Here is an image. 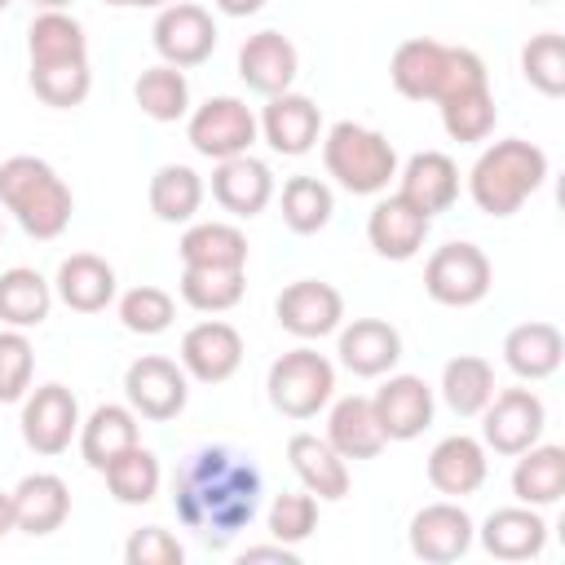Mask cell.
I'll return each mask as SVG.
<instances>
[{
	"mask_svg": "<svg viewBox=\"0 0 565 565\" xmlns=\"http://www.w3.org/2000/svg\"><path fill=\"white\" fill-rule=\"evenodd\" d=\"M265 477L234 446H199L181 459L172 477V508L185 530H194L207 547H230L260 512Z\"/></svg>",
	"mask_w": 565,
	"mask_h": 565,
	"instance_id": "6da1fadb",
	"label": "cell"
},
{
	"mask_svg": "<svg viewBox=\"0 0 565 565\" xmlns=\"http://www.w3.org/2000/svg\"><path fill=\"white\" fill-rule=\"evenodd\" d=\"M543 181H547V154L525 137H503L477 154V163L468 172V194H472L477 212L503 221V216L521 212L525 199L539 194Z\"/></svg>",
	"mask_w": 565,
	"mask_h": 565,
	"instance_id": "7a4b0ae2",
	"label": "cell"
},
{
	"mask_svg": "<svg viewBox=\"0 0 565 565\" xmlns=\"http://www.w3.org/2000/svg\"><path fill=\"white\" fill-rule=\"evenodd\" d=\"M0 203L40 243L66 234L71 212H75L71 185L57 177L53 163H44L35 154H9L0 163Z\"/></svg>",
	"mask_w": 565,
	"mask_h": 565,
	"instance_id": "3957f363",
	"label": "cell"
},
{
	"mask_svg": "<svg viewBox=\"0 0 565 565\" xmlns=\"http://www.w3.org/2000/svg\"><path fill=\"white\" fill-rule=\"evenodd\" d=\"M388 79L406 102H441L446 93H455L463 84H481L490 75H486L481 53L459 49V44H441L433 35H411L393 49Z\"/></svg>",
	"mask_w": 565,
	"mask_h": 565,
	"instance_id": "277c9868",
	"label": "cell"
},
{
	"mask_svg": "<svg viewBox=\"0 0 565 565\" xmlns=\"http://www.w3.org/2000/svg\"><path fill=\"white\" fill-rule=\"evenodd\" d=\"M322 163L327 177L349 194H384L397 177V150L380 128L340 119L322 137Z\"/></svg>",
	"mask_w": 565,
	"mask_h": 565,
	"instance_id": "5b68a950",
	"label": "cell"
},
{
	"mask_svg": "<svg viewBox=\"0 0 565 565\" xmlns=\"http://www.w3.org/2000/svg\"><path fill=\"white\" fill-rule=\"evenodd\" d=\"M265 393H269V406L287 419H313L331 393H335V366L327 353L300 344V349H287L282 358H274L269 375H265Z\"/></svg>",
	"mask_w": 565,
	"mask_h": 565,
	"instance_id": "8992f818",
	"label": "cell"
},
{
	"mask_svg": "<svg viewBox=\"0 0 565 565\" xmlns=\"http://www.w3.org/2000/svg\"><path fill=\"white\" fill-rule=\"evenodd\" d=\"M494 269L477 243H441L424 265V291L446 309H472L490 296Z\"/></svg>",
	"mask_w": 565,
	"mask_h": 565,
	"instance_id": "52a82bcc",
	"label": "cell"
},
{
	"mask_svg": "<svg viewBox=\"0 0 565 565\" xmlns=\"http://www.w3.org/2000/svg\"><path fill=\"white\" fill-rule=\"evenodd\" d=\"M185 137H190V146H194L203 159L216 163V159L247 154L252 141L260 137V124H256V115H252V106H247L243 97L221 93V97H207L203 106L190 110Z\"/></svg>",
	"mask_w": 565,
	"mask_h": 565,
	"instance_id": "ba28073f",
	"label": "cell"
},
{
	"mask_svg": "<svg viewBox=\"0 0 565 565\" xmlns=\"http://www.w3.org/2000/svg\"><path fill=\"white\" fill-rule=\"evenodd\" d=\"M124 397L137 411V419L168 424L190 402V375L181 371V362L159 358V353H146V358L128 362V371H124Z\"/></svg>",
	"mask_w": 565,
	"mask_h": 565,
	"instance_id": "9c48e42d",
	"label": "cell"
},
{
	"mask_svg": "<svg viewBox=\"0 0 565 565\" xmlns=\"http://www.w3.org/2000/svg\"><path fill=\"white\" fill-rule=\"evenodd\" d=\"M547 428V406L534 388H503L481 411V446L494 455H521Z\"/></svg>",
	"mask_w": 565,
	"mask_h": 565,
	"instance_id": "30bf717a",
	"label": "cell"
},
{
	"mask_svg": "<svg viewBox=\"0 0 565 565\" xmlns=\"http://www.w3.org/2000/svg\"><path fill=\"white\" fill-rule=\"evenodd\" d=\"M18 428H22L26 450H35V455H62L79 437V402H75V393L66 384H57V380L31 388L22 397Z\"/></svg>",
	"mask_w": 565,
	"mask_h": 565,
	"instance_id": "8fae6325",
	"label": "cell"
},
{
	"mask_svg": "<svg viewBox=\"0 0 565 565\" xmlns=\"http://www.w3.org/2000/svg\"><path fill=\"white\" fill-rule=\"evenodd\" d=\"M150 40H154V53L168 66H181L185 71V66H199V62L212 57V49H216V22H212V13L203 4L172 0V4L159 9Z\"/></svg>",
	"mask_w": 565,
	"mask_h": 565,
	"instance_id": "7c38bea8",
	"label": "cell"
},
{
	"mask_svg": "<svg viewBox=\"0 0 565 565\" xmlns=\"http://www.w3.org/2000/svg\"><path fill=\"white\" fill-rule=\"evenodd\" d=\"M274 318L296 340H322V335L340 331V322H344V296L331 282H322V278H296V282H287L278 291Z\"/></svg>",
	"mask_w": 565,
	"mask_h": 565,
	"instance_id": "4fadbf2b",
	"label": "cell"
},
{
	"mask_svg": "<svg viewBox=\"0 0 565 565\" xmlns=\"http://www.w3.org/2000/svg\"><path fill=\"white\" fill-rule=\"evenodd\" d=\"M477 539V525L472 516L459 508V499H441V503H428L411 516V530H406V543L419 561L428 565H450L459 561Z\"/></svg>",
	"mask_w": 565,
	"mask_h": 565,
	"instance_id": "5bb4252c",
	"label": "cell"
},
{
	"mask_svg": "<svg viewBox=\"0 0 565 565\" xmlns=\"http://www.w3.org/2000/svg\"><path fill=\"white\" fill-rule=\"evenodd\" d=\"M243 366V335L225 318H203L181 335V371L199 384H225Z\"/></svg>",
	"mask_w": 565,
	"mask_h": 565,
	"instance_id": "9a60e30c",
	"label": "cell"
},
{
	"mask_svg": "<svg viewBox=\"0 0 565 565\" xmlns=\"http://www.w3.org/2000/svg\"><path fill=\"white\" fill-rule=\"evenodd\" d=\"M260 137L269 141V150L274 154H287V159H300V154H309L313 146H318V137H322V110H318V102L313 97H305V93H274L269 102H265V110H260Z\"/></svg>",
	"mask_w": 565,
	"mask_h": 565,
	"instance_id": "2e32d148",
	"label": "cell"
},
{
	"mask_svg": "<svg viewBox=\"0 0 565 565\" xmlns=\"http://www.w3.org/2000/svg\"><path fill=\"white\" fill-rule=\"evenodd\" d=\"M212 199L238 216V221H252L269 207L274 199V172L265 159H256L252 150L247 154H234V159H216L212 168Z\"/></svg>",
	"mask_w": 565,
	"mask_h": 565,
	"instance_id": "e0dca14e",
	"label": "cell"
},
{
	"mask_svg": "<svg viewBox=\"0 0 565 565\" xmlns=\"http://www.w3.org/2000/svg\"><path fill=\"white\" fill-rule=\"evenodd\" d=\"M335 353L344 371L362 380H380L402 362V331L384 318H353L349 327H340Z\"/></svg>",
	"mask_w": 565,
	"mask_h": 565,
	"instance_id": "ac0fdd59",
	"label": "cell"
},
{
	"mask_svg": "<svg viewBox=\"0 0 565 565\" xmlns=\"http://www.w3.org/2000/svg\"><path fill=\"white\" fill-rule=\"evenodd\" d=\"M296 71H300V53L282 31H256L238 49V79L260 97L287 93L296 84Z\"/></svg>",
	"mask_w": 565,
	"mask_h": 565,
	"instance_id": "d6986e66",
	"label": "cell"
},
{
	"mask_svg": "<svg viewBox=\"0 0 565 565\" xmlns=\"http://www.w3.org/2000/svg\"><path fill=\"white\" fill-rule=\"evenodd\" d=\"M371 406H375V419H380L388 441H411L433 424V388L419 375H393L388 371V380L375 388Z\"/></svg>",
	"mask_w": 565,
	"mask_h": 565,
	"instance_id": "ffe728a7",
	"label": "cell"
},
{
	"mask_svg": "<svg viewBox=\"0 0 565 565\" xmlns=\"http://www.w3.org/2000/svg\"><path fill=\"white\" fill-rule=\"evenodd\" d=\"M287 463L300 477V486L318 503H340L349 494V459L318 433H291L287 437Z\"/></svg>",
	"mask_w": 565,
	"mask_h": 565,
	"instance_id": "44dd1931",
	"label": "cell"
},
{
	"mask_svg": "<svg viewBox=\"0 0 565 565\" xmlns=\"http://www.w3.org/2000/svg\"><path fill=\"white\" fill-rule=\"evenodd\" d=\"M490 477V459H486V446L468 433H450L441 437L433 450H428V481L437 494L446 499H468L486 486Z\"/></svg>",
	"mask_w": 565,
	"mask_h": 565,
	"instance_id": "7402d4cb",
	"label": "cell"
},
{
	"mask_svg": "<svg viewBox=\"0 0 565 565\" xmlns=\"http://www.w3.org/2000/svg\"><path fill=\"white\" fill-rule=\"evenodd\" d=\"M397 194L424 216H437L459 199V163L446 150H419L397 168Z\"/></svg>",
	"mask_w": 565,
	"mask_h": 565,
	"instance_id": "603a6c76",
	"label": "cell"
},
{
	"mask_svg": "<svg viewBox=\"0 0 565 565\" xmlns=\"http://www.w3.org/2000/svg\"><path fill=\"white\" fill-rule=\"evenodd\" d=\"M428 225H433V216L411 207L402 194H384L366 216V243L384 260H411V256H419Z\"/></svg>",
	"mask_w": 565,
	"mask_h": 565,
	"instance_id": "cb8c5ba5",
	"label": "cell"
},
{
	"mask_svg": "<svg viewBox=\"0 0 565 565\" xmlns=\"http://www.w3.org/2000/svg\"><path fill=\"white\" fill-rule=\"evenodd\" d=\"M481 547L494 556V561H534L543 556L547 547V521L539 508L530 503H516V508H494L486 521H481Z\"/></svg>",
	"mask_w": 565,
	"mask_h": 565,
	"instance_id": "d4e9b609",
	"label": "cell"
},
{
	"mask_svg": "<svg viewBox=\"0 0 565 565\" xmlns=\"http://www.w3.org/2000/svg\"><path fill=\"white\" fill-rule=\"evenodd\" d=\"M9 499H13V530L35 534V539L62 530L66 516H71V486L57 472H31V477H22L9 490Z\"/></svg>",
	"mask_w": 565,
	"mask_h": 565,
	"instance_id": "484cf974",
	"label": "cell"
},
{
	"mask_svg": "<svg viewBox=\"0 0 565 565\" xmlns=\"http://www.w3.org/2000/svg\"><path fill=\"white\" fill-rule=\"evenodd\" d=\"M119 282H115V269L110 260H102L97 252H71L62 265H57V278H53V296L75 309V313H102L110 300H115Z\"/></svg>",
	"mask_w": 565,
	"mask_h": 565,
	"instance_id": "4316f807",
	"label": "cell"
},
{
	"mask_svg": "<svg viewBox=\"0 0 565 565\" xmlns=\"http://www.w3.org/2000/svg\"><path fill=\"white\" fill-rule=\"evenodd\" d=\"M561 358H565V335L552 322H516L503 335V362L525 384L556 375L561 371Z\"/></svg>",
	"mask_w": 565,
	"mask_h": 565,
	"instance_id": "83f0119b",
	"label": "cell"
},
{
	"mask_svg": "<svg viewBox=\"0 0 565 565\" xmlns=\"http://www.w3.org/2000/svg\"><path fill=\"white\" fill-rule=\"evenodd\" d=\"M137 441H141V428H137V411L132 406L102 402L88 419H79V455H84V463L93 472H102L110 459H119Z\"/></svg>",
	"mask_w": 565,
	"mask_h": 565,
	"instance_id": "f1b7e54d",
	"label": "cell"
},
{
	"mask_svg": "<svg viewBox=\"0 0 565 565\" xmlns=\"http://www.w3.org/2000/svg\"><path fill=\"white\" fill-rule=\"evenodd\" d=\"M327 441H331L344 459H375V455L388 446V437H384V428H380V419H375L371 397H362V393L340 397V402L331 406V415H327Z\"/></svg>",
	"mask_w": 565,
	"mask_h": 565,
	"instance_id": "f546056e",
	"label": "cell"
},
{
	"mask_svg": "<svg viewBox=\"0 0 565 565\" xmlns=\"http://www.w3.org/2000/svg\"><path fill=\"white\" fill-rule=\"evenodd\" d=\"M512 494L530 508H552L565 494V450L552 441H534L521 455H512Z\"/></svg>",
	"mask_w": 565,
	"mask_h": 565,
	"instance_id": "4dcf8cb0",
	"label": "cell"
},
{
	"mask_svg": "<svg viewBox=\"0 0 565 565\" xmlns=\"http://www.w3.org/2000/svg\"><path fill=\"white\" fill-rule=\"evenodd\" d=\"M26 57H31V66L88 62V35L66 9H44L26 26Z\"/></svg>",
	"mask_w": 565,
	"mask_h": 565,
	"instance_id": "1f68e13d",
	"label": "cell"
},
{
	"mask_svg": "<svg viewBox=\"0 0 565 565\" xmlns=\"http://www.w3.org/2000/svg\"><path fill=\"white\" fill-rule=\"evenodd\" d=\"M437 110H441V128H446V137H450V141H463V146L486 141V137L494 132V119H499L490 79H481V84H463V88L446 93V97L437 102Z\"/></svg>",
	"mask_w": 565,
	"mask_h": 565,
	"instance_id": "d6a6232c",
	"label": "cell"
},
{
	"mask_svg": "<svg viewBox=\"0 0 565 565\" xmlns=\"http://www.w3.org/2000/svg\"><path fill=\"white\" fill-rule=\"evenodd\" d=\"M203 194H207V185H203V177L194 168L163 163V168H154L146 199H150V212L163 225H190L199 216V207H203Z\"/></svg>",
	"mask_w": 565,
	"mask_h": 565,
	"instance_id": "836d02e7",
	"label": "cell"
},
{
	"mask_svg": "<svg viewBox=\"0 0 565 565\" xmlns=\"http://www.w3.org/2000/svg\"><path fill=\"white\" fill-rule=\"evenodd\" d=\"M181 265H216V269H247V234L230 221H194L181 243Z\"/></svg>",
	"mask_w": 565,
	"mask_h": 565,
	"instance_id": "e575fe53",
	"label": "cell"
},
{
	"mask_svg": "<svg viewBox=\"0 0 565 565\" xmlns=\"http://www.w3.org/2000/svg\"><path fill=\"white\" fill-rule=\"evenodd\" d=\"M53 309V282L40 274V269H26V265H13L0 274V322L4 327H40Z\"/></svg>",
	"mask_w": 565,
	"mask_h": 565,
	"instance_id": "d590c367",
	"label": "cell"
},
{
	"mask_svg": "<svg viewBox=\"0 0 565 565\" xmlns=\"http://www.w3.org/2000/svg\"><path fill=\"white\" fill-rule=\"evenodd\" d=\"M490 397H494V366L481 353H459L441 366V402L455 415L472 419L486 411Z\"/></svg>",
	"mask_w": 565,
	"mask_h": 565,
	"instance_id": "8d00e7d4",
	"label": "cell"
},
{
	"mask_svg": "<svg viewBox=\"0 0 565 565\" xmlns=\"http://www.w3.org/2000/svg\"><path fill=\"white\" fill-rule=\"evenodd\" d=\"M132 97L141 106V115H150L154 124H177L190 115V79L181 66H146L132 84Z\"/></svg>",
	"mask_w": 565,
	"mask_h": 565,
	"instance_id": "74e56055",
	"label": "cell"
},
{
	"mask_svg": "<svg viewBox=\"0 0 565 565\" xmlns=\"http://www.w3.org/2000/svg\"><path fill=\"white\" fill-rule=\"evenodd\" d=\"M102 477H106V490H110L115 503H124V508H141V503H150V499L159 494L163 468H159V455L146 450V446L137 441L132 450H124L119 459H110V463L102 468Z\"/></svg>",
	"mask_w": 565,
	"mask_h": 565,
	"instance_id": "f35d334b",
	"label": "cell"
},
{
	"mask_svg": "<svg viewBox=\"0 0 565 565\" xmlns=\"http://www.w3.org/2000/svg\"><path fill=\"white\" fill-rule=\"evenodd\" d=\"M177 291L199 313H225V309H234L243 300L247 274L243 269H216V265H181Z\"/></svg>",
	"mask_w": 565,
	"mask_h": 565,
	"instance_id": "ab89813d",
	"label": "cell"
},
{
	"mask_svg": "<svg viewBox=\"0 0 565 565\" xmlns=\"http://www.w3.org/2000/svg\"><path fill=\"white\" fill-rule=\"evenodd\" d=\"M278 203H282V221H287L291 234H318V230H327V221L335 212L331 185L322 177H309V172L287 177Z\"/></svg>",
	"mask_w": 565,
	"mask_h": 565,
	"instance_id": "60d3db41",
	"label": "cell"
},
{
	"mask_svg": "<svg viewBox=\"0 0 565 565\" xmlns=\"http://www.w3.org/2000/svg\"><path fill=\"white\" fill-rule=\"evenodd\" d=\"M521 75L543 97H561L565 93V35H556V31L530 35L521 49Z\"/></svg>",
	"mask_w": 565,
	"mask_h": 565,
	"instance_id": "b9f144b4",
	"label": "cell"
},
{
	"mask_svg": "<svg viewBox=\"0 0 565 565\" xmlns=\"http://www.w3.org/2000/svg\"><path fill=\"white\" fill-rule=\"evenodd\" d=\"M93 88V71L88 62H53V66H31V93L53 106V110H71V106H84Z\"/></svg>",
	"mask_w": 565,
	"mask_h": 565,
	"instance_id": "7bdbcfd3",
	"label": "cell"
},
{
	"mask_svg": "<svg viewBox=\"0 0 565 565\" xmlns=\"http://www.w3.org/2000/svg\"><path fill=\"white\" fill-rule=\"evenodd\" d=\"M172 318H177V300L154 282H141L119 296V322L132 335H163L172 327Z\"/></svg>",
	"mask_w": 565,
	"mask_h": 565,
	"instance_id": "ee69618b",
	"label": "cell"
},
{
	"mask_svg": "<svg viewBox=\"0 0 565 565\" xmlns=\"http://www.w3.org/2000/svg\"><path fill=\"white\" fill-rule=\"evenodd\" d=\"M265 521H269V534L278 543H291L296 547V543H305L318 530V499L309 490H287V494H278L269 503Z\"/></svg>",
	"mask_w": 565,
	"mask_h": 565,
	"instance_id": "f6af8a7d",
	"label": "cell"
},
{
	"mask_svg": "<svg viewBox=\"0 0 565 565\" xmlns=\"http://www.w3.org/2000/svg\"><path fill=\"white\" fill-rule=\"evenodd\" d=\"M31 375H35V349L26 331L18 327L0 331V402H22L31 393Z\"/></svg>",
	"mask_w": 565,
	"mask_h": 565,
	"instance_id": "bcb514c9",
	"label": "cell"
},
{
	"mask_svg": "<svg viewBox=\"0 0 565 565\" xmlns=\"http://www.w3.org/2000/svg\"><path fill=\"white\" fill-rule=\"evenodd\" d=\"M124 561H128V565H181V561H185V547H181V539H177L172 530H163V525H141V530L128 534Z\"/></svg>",
	"mask_w": 565,
	"mask_h": 565,
	"instance_id": "7dc6e473",
	"label": "cell"
},
{
	"mask_svg": "<svg viewBox=\"0 0 565 565\" xmlns=\"http://www.w3.org/2000/svg\"><path fill=\"white\" fill-rule=\"evenodd\" d=\"M243 565H252V561H278V565H300V556H296V547L291 543H256V547H247L243 556H238Z\"/></svg>",
	"mask_w": 565,
	"mask_h": 565,
	"instance_id": "c3c4849f",
	"label": "cell"
},
{
	"mask_svg": "<svg viewBox=\"0 0 565 565\" xmlns=\"http://www.w3.org/2000/svg\"><path fill=\"white\" fill-rule=\"evenodd\" d=\"M225 18H252V13H260L265 9V0H212Z\"/></svg>",
	"mask_w": 565,
	"mask_h": 565,
	"instance_id": "681fc988",
	"label": "cell"
},
{
	"mask_svg": "<svg viewBox=\"0 0 565 565\" xmlns=\"http://www.w3.org/2000/svg\"><path fill=\"white\" fill-rule=\"evenodd\" d=\"M13 530V499H9V490H0V539Z\"/></svg>",
	"mask_w": 565,
	"mask_h": 565,
	"instance_id": "f907efd6",
	"label": "cell"
},
{
	"mask_svg": "<svg viewBox=\"0 0 565 565\" xmlns=\"http://www.w3.org/2000/svg\"><path fill=\"white\" fill-rule=\"evenodd\" d=\"M31 4H40V9H66L71 0H31Z\"/></svg>",
	"mask_w": 565,
	"mask_h": 565,
	"instance_id": "816d5d0a",
	"label": "cell"
},
{
	"mask_svg": "<svg viewBox=\"0 0 565 565\" xmlns=\"http://www.w3.org/2000/svg\"><path fill=\"white\" fill-rule=\"evenodd\" d=\"M132 4H141V9H163V4H172V0H132Z\"/></svg>",
	"mask_w": 565,
	"mask_h": 565,
	"instance_id": "f5cc1de1",
	"label": "cell"
},
{
	"mask_svg": "<svg viewBox=\"0 0 565 565\" xmlns=\"http://www.w3.org/2000/svg\"><path fill=\"white\" fill-rule=\"evenodd\" d=\"M102 4H110V9H128L132 0H102Z\"/></svg>",
	"mask_w": 565,
	"mask_h": 565,
	"instance_id": "db71d44e",
	"label": "cell"
},
{
	"mask_svg": "<svg viewBox=\"0 0 565 565\" xmlns=\"http://www.w3.org/2000/svg\"><path fill=\"white\" fill-rule=\"evenodd\" d=\"M530 4H547V0H530Z\"/></svg>",
	"mask_w": 565,
	"mask_h": 565,
	"instance_id": "11a10c76",
	"label": "cell"
},
{
	"mask_svg": "<svg viewBox=\"0 0 565 565\" xmlns=\"http://www.w3.org/2000/svg\"><path fill=\"white\" fill-rule=\"evenodd\" d=\"M0 9H9V0H0Z\"/></svg>",
	"mask_w": 565,
	"mask_h": 565,
	"instance_id": "9f6ffc18",
	"label": "cell"
},
{
	"mask_svg": "<svg viewBox=\"0 0 565 565\" xmlns=\"http://www.w3.org/2000/svg\"><path fill=\"white\" fill-rule=\"evenodd\" d=\"M0 234H4V225H0Z\"/></svg>",
	"mask_w": 565,
	"mask_h": 565,
	"instance_id": "6f0895ef",
	"label": "cell"
}]
</instances>
